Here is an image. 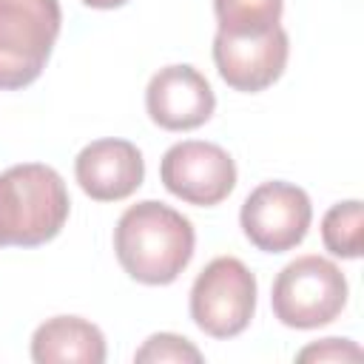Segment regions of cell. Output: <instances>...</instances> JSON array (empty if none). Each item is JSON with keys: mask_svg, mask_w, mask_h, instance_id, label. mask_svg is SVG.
I'll return each mask as SVG.
<instances>
[{"mask_svg": "<svg viewBox=\"0 0 364 364\" xmlns=\"http://www.w3.org/2000/svg\"><path fill=\"white\" fill-rule=\"evenodd\" d=\"M196 233L188 216L165 202L131 205L114 228V253L122 270L142 284H171L193 256Z\"/></svg>", "mask_w": 364, "mask_h": 364, "instance_id": "cell-1", "label": "cell"}, {"mask_svg": "<svg viewBox=\"0 0 364 364\" xmlns=\"http://www.w3.org/2000/svg\"><path fill=\"white\" fill-rule=\"evenodd\" d=\"M68 191L51 165L23 162L0 173V247L51 242L68 219Z\"/></svg>", "mask_w": 364, "mask_h": 364, "instance_id": "cell-2", "label": "cell"}, {"mask_svg": "<svg viewBox=\"0 0 364 364\" xmlns=\"http://www.w3.org/2000/svg\"><path fill=\"white\" fill-rule=\"evenodd\" d=\"M60 0H0V91L31 85L60 37Z\"/></svg>", "mask_w": 364, "mask_h": 364, "instance_id": "cell-3", "label": "cell"}, {"mask_svg": "<svg viewBox=\"0 0 364 364\" xmlns=\"http://www.w3.org/2000/svg\"><path fill=\"white\" fill-rule=\"evenodd\" d=\"M270 304L284 327H324L338 318L347 304V279L336 262L307 253L282 267L273 282Z\"/></svg>", "mask_w": 364, "mask_h": 364, "instance_id": "cell-4", "label": "cell"}, {"mask_svg": "<svg viewBox=\"0 0 364 364\" xmlns=\"http://www.w3.org/2000/svg\"><path fill=\"white\" fill-rule=\"evenodd\" d=\"M256 310V276L236 256H216L191 287V318L210 338L239 336Z\"/></svg>", "mask_w": 364, "mask_h": 364, "instance_id": "cell-5", "label": "cell"}, {"mask_svg": "<svg viewBox=\"0 0 364 364\" xmlns=\"http://www.w3.org/2000/svg\"><path fill=\"white\" fill-rule=\"evenodd\" d=\"M242 230L256 250L284 253L301 245L313 222L310 196L293 182H262L247 193L239 210Z\"/></svg>", "mask_w": 364, "mask_h": 364, "instance_id": "cell-6", "label": "cell"}, {"mask_svg": "<svg viewBox=\"0 0 364 364\" xmlns=\"http://www.w3.org/2000/svg\"><path fill=\"white\" fill-rule=\"evenodd\" d=\"M159 179L176 199L210 208L228 199L236 188V165L216 142L185 139L165 151L159 162Z\"/></svg>", "mask_w": 364, "mask_h": 364, "instance_id": "cell-7", "label": "cell"}, {"mask_svg": "<svg viewBox=\"0 0 364 364\" xmlns=\"http://www.w3.org/2000/svg\"><path fill=\"white\" fill-rule=\"evenodd\" d=\"M287 54L290 40L282 26H273L259 37H230L222 31L213 37V63L219 77L245 94H256L273 85L284 74Z\"/></svg>", "mask_w": 364, "mask_h": 364, "instance_id": "cell-8", "label": "cell"}, {"mask_svg": "<svg viewBox=\"0 0 364 364\" xmlns=\"http://www.w3.org/2000/svg\"><path fill=\"white\" fill-rule=\"evenodd\" d=\"M148 117L165 131H191L210 119L216 97L193 65H165L145 88Z\"/></svg>", "mask_w": 364, "mask_h": 364, "instance_id": "cell-9", "label": "cell"}, {"mask_svg": "<svg viewBox=\"0 0 364 364\" xmlns=\"http://www.w3.org/2000/svg\"><path fill=\"white\" fill-rule=\"evenodd\" d=\"M74 176L85 196L97 202L128 199L145 179V162L128 139H94L74 159Z\"/></svg>", "mask_w": 364, "mask_h": 364, "instance_id": "cell-10", "label": "cell"}, {"mask_svg": "<svg viewBox=\"0 0 364 364\" xmlns=\"http://www.w3.org/2000/svg\"><path fill=\"white\" fill-rule=\"evenodd\" d=\"M31 358L37 364H102L105 336L80 316H54L31 336Z\"/></svg>", "mask_w": 364, "mask_h": 364, "instance_id": "cell-11", "label": "cell"}, {"mask_svg": "<svg viewBox=\"0 0 364 364\" xmlns=\"http://www.w3.org/2000/svg\"><path fill=\"white\" fill-rule=\"evenodd\" d=\"M284 0H213L216 23L230 37H259L279 26Z\"/></svg>", "mask_w": 364, "mask_h": 364, "instance_id": "cell-12", "label": "cell"}, {"mask_svg": "<svg viewBox=\"0 0 364 364\" xmlns=\"http://www.w3.org/2000/svg\"><path fill=\"white\" fill-rule=\"evenodd\" d=\"M361 202L347 199L333 205L321 219V242L333 256L358 259L361 256Z\"/></svg>", "mask_w": 364, "mask_h": 364, "instance_id": "cell-13", "label": "cell"}, {"mask_svg": "<svg viewBox=\"0 0 364 364\" xmlns=\"http://www.w3.org/2000/svg\"><path fill=\"white\" fill-rule=\"evenodd\" d=\"M134 361H154V364H162V361H173V364H199L202 361V353L182 336H173V333H154L136 353H134Z\"/></svg>", "mask_w": 364, "mask_h": 364, "instance_id": "cell-14", "label": "cell"}, {"mask_svg": "<svg viewBox=\"0 0 364 364\" xmlns=\"http://www.w3.org/2000/svg\"><path fill=\"white\" fill-rule=\"evenodd\" d=\"M296 358L299 361H358L361 347L353 344L350 338H324L318 344L304 347Z\"/></svg>", "mask_w": 364, "mask_h": 364, "instance_id": "cell-15", "label": "cell"}, {"mask_svg": "<svg viewBox=\"0 0 364 364\" xmlns=\"http://www.w3.org/2000/svg\"><path fill=\"white\" fill-rule=\"evenodd\" d=\"M85 6H91V9H119V6H125L128 0H82Z\"/></svg>", "mask_w": 364, "mask_h": 364, "instance_id": "cell-16", "label": "cell"}]
</instances>
